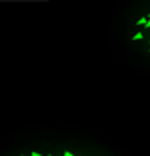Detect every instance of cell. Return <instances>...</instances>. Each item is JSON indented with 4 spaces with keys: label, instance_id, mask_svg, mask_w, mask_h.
<instances>
[{
    "label": "cell",
    "instance_id": "1",
    "mask_svg": "<svg viewBox=\"0 0 150 156\" xmlns=\"http://www.w3.org/2000/svg\"><path fill=\"white\" fill-rule=\"evenodd\" d=\"M146 21H148V17H141V19L137 21V25H139V27H144V25H146Z\"/></svg>",
    "mask_w": 150,
    "mask_h": 156
},
{
    "label": "cell",
    "instance_id": "2",
    "mask_svg": "<svg viewBox=\"0 0 150 156\" xmlns=\"http://www.w3.org/2000/svg\"><path fill=\"white\" fill-rule=\"evenodd\" d=\"M141 38H143V32H135V34H133V40H135V42L141 40Z\"/></svg>",
    "mask_w": 150,
    "mask_h": 156
},
{
    "label": "cell",
    "instance_id": "3",
    "mask_svg": "<svg viewBox=\"0 0 150 156\" xmlns=\"http://www.w3.org/2000/svg\"><path fill=\"white\" fill-rule=\"evenodd\" d=\"M63 156H74V152H70V150H65V152H63Z\"/></svg>",
    "mask_w": 150,
    "mask_h": 156
},
{
    "label": "cell",
    "instance_id": "4",
    "mask_svg": "<svg viewBox=\"0 0 150 156\" xmlns=\"http://www.w3.org/2000/svg\"><path fill=\"white\" fill-rule=\"evenodd\" d=\"M30 156H44V154H42V152H34V150H33V152H30Z\"/></svg>",
    "mask_w": 150,
    "mask_h": 156
},
{
    "label": "cell",
    "instance_id": "5",
    "mask_svg": "<svg viewBox=\"0 0 150 156\" xmlns=\"http://www.w3.org/2000/svg\"><path fill=\"white\" fill-rule=\"evenodd\" d=\"M46 156H53V154H46Z\"/></svg>",
    "mask_w": 150,
    "mask_h": 156
},
{
    "label": "cell",
    "instance_id": "6",
    "mask_svg": "<svg viewBox=\"0 0 150 156\" xmlns=\"http://www.w3.org/2000/svg\"><path fill=\"white\" fill-rule=\"evenodd\" d=\"M21 156H25V154H21Z\"/></svg>",
    "mask_w": 150,
    "mask_h": 156
},
{
    "label": "cell",
    "instance_id": "7",
    "mask_svg": "<svg viewBox=\"0 0 150 156\" xmlns=\"http://www.w3.org/2000/svg\"><path fill=\"white\" fill-rule=\"evenodd\" d=\"M148 52H150V50H148Z\"/></svg>",
    "mask_w": 150,
    "mask_h": 156
}]
</instances>
